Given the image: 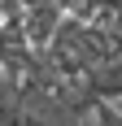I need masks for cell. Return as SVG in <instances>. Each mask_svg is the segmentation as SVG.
I'll list each match as a JSON object with an SVG mask.
<instances>
[{
    "instance_id": "6da1fadb",
    "label": "cell",
    "mask_w": 122,
    "mask_h": 126,
    "mask_svg": "<svg viewBox=\"0 0 122 126\" xmlns=\"http://www.w3.org/2000/svg\"><path fill=\"white\" fill-rule=\"evenodd\" d=\"M92 126H122V109H113V104L100 100L96 109H92Z\"/></svg>"
}]
</instances>
